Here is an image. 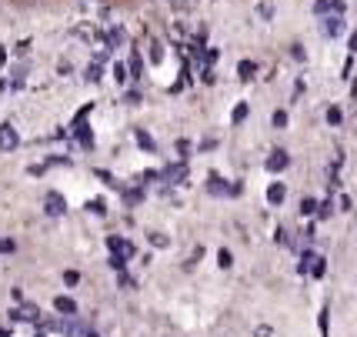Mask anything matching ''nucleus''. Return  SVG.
I'll list each match as a JSON object with an SVG mask.
<instances>
[{
    "label": "nucleus",
    "instance_id": "f257e3e1",
    "mask_svg": "<svg viewBox=\"0 0 357 337\" xmlns=\"http://www.w3.org/2000/svg\"><path fill=\"white\" fill-rule=\"evenodd\" d=\"M301 271H304V274H311V277H324L327 264H324V257H321V254H304V261H301Z\"/></svg>",
    "mask_w": 357,
    "mask_h": 337
},
{
    "label": "nucleus",
    "instance_id": "f03ea898",
    "mask_svg": "<svg viewBox=\"0 0 357 337\" xmlns=\"http://www.w3.org/2000/svg\"><path fill=\"white\" fill-rule=\"evenodd\" d=\"M17 144H20V134L14 123H0V151H14Z\"/></svg>",
    "mask_w": 357,
    "mask_h": 337
},
{
    "label": "nucleus",
    "instance_id": "7ed1b4c3",
    "mask_svg": "<svg viewBox=\"0 0 357 337\" xmlns=\"http://www.w3.org/2000/svg\"><path fill=\"white\" fill-rule=\"evenodd\" d=\"M347 3L344 0H314V14L317 17H327V14H344Z\"/></svg>",
    "mask_w": 357,
    "mask_h": 337
},
{
    "label": "nucleus",
    "instance_id": "20e7f679",
    "mask_svg": "<svg viewBox=\"0 0 357 337\" xmlns=\"http://www.w3.org/2000/svg\"><path fill=\"white\" fill-rule=\"evenodd\" d=\"M291 167V153L287 151H271V157H267V170H271V174H280V170H287Z\"/></svg>",
    "mask_w": 357,
    "mask_h": 337
},
{
    "label": "nucleus",
    "instance_id": "39448f33",
    "mask_svg": "<svg viewBox=\"0 0 357 337\" xmlns=\"http://www.w3.org/2000/svg\"><path fill=\"white\" fill-rule=\"evenodd\" d=\"M44 211L50 217H61L63 211H67V200H63V194H57V190H50L44 197Z\"/></svg>",
    "mask_w": 357,
    "mask_h": 337
},
{
    "label": "nucleus",
    "instance_id": "423d86ee",
    "mask_svg": "<svg viewBox=\"0 0 357 337\" xmlns=\"http://www.w3.org/2000/svg\"><path fill=\"white\" fill-rule=\"evenodd\" d=\"M207 190H211V194H241V184L227 187L220 174H211V177H207Z\"/></svg>",
    "mask_w": 357,
    "mask_h": 337
},
{
    "label": "nucleus",
    "instance_id": "0eeeda50",
    "mask_svg": "<svg viewBox=\"0 0 357 337\" xmlns=\"http://www.w3.org/2000/svg\"><path fill=\"white\" fill-rule=\"evenodd\" d=\"M107 247L114 250V257H134V244H127V241H121V237H107Z\"/></svg>",
    "mask_w": 357,
    "mask_h": 337
},
{
    "label": "nucleus",
    "instance_id": "6e6552de",
    "mask_svg": "<svg viewBox=\"0 0 357 337\" xmlns=\"http://www.w3.org/2000/svg\"><path fill=\"white\" fill-rule=\"evenodd\" d=\"M14 317H17V321H31V324H37V321H40V307L20 304V307L14 310Z\"/></svg>",
    "mask_w": 357,
    "mask_h": 337
},
{
    "label": "nucleus",
    "instance_id": "1a4fd4ad",
    "mask_svg": "<svg viewBox=\"0 0 357 337\" xmlns=\"http://www.w3.org/2000/svg\"><path fill=\"white\" fill-rule=\"evenodd\" d=\"M344 31V14H327L324 17V33L327 37H337Z\"/></svg>",
    "mask_w": 357,
    "mask_h": 337
},
{
    "label": "nucleus",
    "instance_id": "9d476101",
    "mask_svg": "<svg viewBox=\"0 0 357 337\" xmlns=\"http://www.w3.org/2000/svg\"><path fill=\"white\" fill-rule=\"evenodd\" d=\"M284 197H287V187H284V184H271V187H267V204H274V207H278V204H284Z\"/></svg>",
    "mask_w": 357,
    "mask_h": 337
},
{
    "label": "nucleus",
    "instance_id": "9b49d317",
    "mask_svg": "<svg viewBox=\"0 0 357 337\" xmlns=\"http://www.w3.org/2000/svg\"><path fill=\"white\" fill-rule=\"evenodd\" d=\"M164 177H167L171 184H181V181H184V177H187V164H177V167H167V170H164Z\"/></svg>",
    "mask_w": 357,
    "mask_h": 337
},
{
    "label": "nucleus",
    "instance_id": "f8f14e48",
    "mask_svg": "<svg viewBox=\"0 0 357 337\" xmlns=\"http://www.w3.org/2000/svg\"><path fill=\"white\" fill-rule=\"evenodd\" d=\"M54 307H57L61 314H67V317H74V314H77V304H74L70 297H57V301H54Z\"/></svg>",
    "mask_w": 357,
    "mask_h": 337
},
{
    "label": "nucleus",
    "instance_id": "ddd939ff",
    "mask_svg": "<svg viewBox=\"0 0 357 337\" xmlns=\"http://www.w3.org/2000/svg\"><path fill=\"white\" fill-rule=\"evenodd\" d=\"M61 331L67 337H87V331H84V327H80L77 321H67V324H61Z\"/></svg>",
    "mask_w": 357,
    "mask_h": 337
},
{
    "label": "nucleus",
    "instance_id": "4468645a",
    "mask_svg": "<svg viewBox=\"0 0 357 337\" xmlns=\"http://www.w3.org/2000/svg\"><path fill=\"white\" fill-rule=\"evenodd\" d=\"M237 70H241V80H250L257 67H254V61H241V67H237Z\"/></svg>",
    "mask_w": 357,
    "mask_h": 337
},
{
    "label": "nucleus",
    "instance_id": "2eb2a0df",
    "mask_svg": "<svg viewBox=\"0 0 357 337\" xmlns=\"http://www.w3.org/2000/svg\"><path fill=\"white\" fill-rule=\"evenodd\" d=\"M344 121V114H341V107H327V123L331 127H337V123Z\"/></svg>",
    "mask_w": 357,
    "mask_h": 337
},
{
    "label": "nucleus",
    "instance_id": "dca6fc26",
    "mask_svg": "<svg viewBox=\"0 0 357 337\" xmlns=\"http://www.w3.org/2000/svg\"><path fill=\"white\" fill-rule=\"evenodd\" d=\"M151 61H154V63L164 61V44H157V40L151 44Z\"/></svg>",
    "mask_w": 357,
    "mask_h": 337
},
{
    "label": "nucleus",
    "instance_id": "f3484780",
    "mask_svg": "<svg viewBox=\"0 0 357 337\" xmlns=\"http://www.w3.org/2000/svg\"><path fill=\"white\" fill-rule=\"evenodd\" d=\"M274 127H278V130L287 127V110H274Z\"/></svg>",
    "mask_w": 357,
    "mask_h": 337
},
{
    "label": "nucleus",
    "instance_id": "a211bd4d",
    "mask_svg": "<svg viewBox=\"0 0 357 337\" xmlns=\"http://www.w3.org/2000/svg\"><path fill=\"white\" fill-rule=\"evenodd\" d=\"M140 70H144V63H140V54H134V57H130V77H140Z\"/></svg>",
    "mask_w": 357,
    "mask_h": 337
},
{
    "label": "nucleus",
    "instance_id": "6ab92c4d",
    "mask_svg": "<svg viewBox=\"0 0 357 337\" xmlns=\"http://www.w3.org/2000/svg\"><path fill=\"white\" fill-rule=\"evenodd\" d=\"M231 117H234V123H237V121H244V117H248V104H237Z\"/></svg>",
    "mask_w": 357,
    "mask_h": 337
},
{
    "label": "nucleus",
    "instance_id": "aec40b11",
    "mask_svg": "<svg viewBox=\"0 0 357 337\" xmlns=\"http://www.w3.org/2000/svg\"><path fill=\"white\" fill-rule=\"evenodd\" d=\"M137 144H140V147H147V151H154V140L147 137L144 130H137Z\"/></svg>",
    "mask_w": 357,
    "mask_h": 337
},
{
    "label": "nucleus",
    "instance_id": "412c9836",
    "mask_svg": "<svg viewBox=\"0 0 357 337\" xmlns=\"http://www.w3.org/2000/svg\"><path fill=\"white\" fill-rule=\"evenodd\" d=\"M87 211H93V214H104V211H107V204H104V200H91V204H87Z\"/></svg>",
    "mask_w": 357,
    "mask_h": 337
},
{
    "label": "nucleus",
    "instance_id": "4be33fe9",
    "mask_svg": "<svg viewBox=\"0 0 357 337\" xmlns=\"http://www.w3.org/2000/svg\"><path fill=\"white\" fill-rule=\"evenodd\" d=\"M351 207H354V204H351V197H347V194H341V197H337V211H344V214H347Z\"/></svg>",
    "mask_w": 357,
    "mask_h": 337
},
{
    "label": "nucleus",
    "instance_id": "5701e85b",
    "mask_svg": "<svg viewBox=\"0 0 357 337\" xmlns=\"http://www.w3.org/2000/svg\"><path fill=\"white\" fill-rule=\"evenodd\" d=\"M218 264H220V267H231V250H218Z\"/></svg>",
    "mask_w": 357,
    "mask_h": 337
},
{
    "label": "nucleus",
    "instance_id": "b1692460",
    "mask_svg": "<svg viewBox=\"0 0 357 337\" xmlns=\"http://www.w3.org/2000/svg\"><path fill=\"white\" fill-rule=\"evenodd\" d=\"M151 244H154V247H167V244H171V241H167L164 234H151Z\"/></svg>",
    "mask_w": 357,
    "mask_h": 337
},
{
    "label": "nucleus",
    "instance_id": "393cba45",
    "mask_svg": "<svg viewBox=\"0 0 357 337\" xmlns=\"http://www.w3.org/2000/svg\"><path fill=\"white\" fill-rule=\"evenodd\" d=\"M301 211H304V214H317V204H314V200L307 197L304 204H301Z\"/></svg>",
    "mask_w": 357,
    "mask_h": 337
},
{
    "label": "nucleus",
    "instance_id": "a878e982",
    "mask_svg": "<svg viewBox=\"0 0 357 337\" xmlns=\"http://www.w3.org/2000/svg\"><path fill=\"white\" fill-rule=\"evenodd\" d=\"M114 77H117L121 84H124V80H127V67H124V63H117V67H114Z\"/></svg>",
    "mask_w": 357,
    "mask_h": 337
},
{
    "label": "nucleus",
    "instance_id": "bb28decb",
    "mask_svg": "<svg viewBox=\"0 0 357 337\" xmlns=\"http://www.w3.org/2000/svg\"><path fill=\"white\" fill-rule=\"evenodd\" d=\"M87 80H100V67H97V63L87 67Z\"/></svg>",
    "mask_w": 357,
    "mask_h": 337
},
{
    "label": "nucleus",
    "instance_id": "cd10ccee",
    "mask_svg": "<svg viewBox=\"0 0 357 337\" xmlns=\"http://www.w3.org/2000/svg\"><path fill=\"white\" fill-rule=\"evenodd\" d=\"M274 334V331H271V327H267V324H261V327H257V331H254V337H271Z\"/></svg>",
    "mask_w": 357,
    "mask_h": 337
},
{
    "label": "nucleus",
    "instance_id": "c85d7f7f",
    "mask_svg": "<svg viewBox=\"0 0 357 337\" xmlns=\"http://www.w3.org/2000/svg\"><path fill=\"white\" fill-rule=\"evenodd\" d=\"M257 14H261V17H271V14H274V7H271V3H261V7H257Z\"/></svg>",
    "mask_w": 357,
    "mask_h": 337
},
{
    "label": "nucleus",
    "instance_id": "c756f323",
    "mask_svg": "<svg viewBox=\"0 0 357 337\" xmlns=\"http://www.w3.org/2000/svg\"><path fill=\"white\" fill-rule=\"evenodd\" d=\"M63 280H67V284H77L80 274H77V271H67V274H63Z\"/></svg>",
    "mask_w": 357,
    "mask_h": 337
},
{
    "label": "nucleus",
    "instance_id": "7c9ffc66",
    "mask_svg": "<svg viewBox=\"0 0 357 337\" xmlns=\"http://www.w3.org/2000/svg\"><path fill=\"white\" fill-rule=\"evenodd\" d=\"M14 250V241H0V254H10Z\"/></svg>",
    "mask_w": 357,
    "mask_h": 337
},
{
    "label": "nucleus",
    "instance_id": "2f4dec72",
    "mask_svg": "<svg viewBox=\"0 0 357 337\" xmlns=\"http://www.w3.org/2000/svg\"><path fill=\"white\" fill-rule=\"evenodd\" d=\"M3 63H7V50L0 47V67H3Z\"/></svg>",
    "mask_w": 357,
    "mask_h": 337
},
{
    "label": "nucleus",
    "instance_id": "473e14b6",
    "mask_svg": "<svg viewBox=\"0 0 357 337\" xmlns=\"http://www.w3.org/2000/svg\"><path fill=\"white\" fill-rule=\"evenodd\" d=\"M351 50L357 54V33H351Z\"/></svg>",
    "mask_w": 357,
    "mask_h": 337
},
{
    "label": "nucleus",
    "instance_id": "72a5a7b5",
    "mask_svg": "<svg viewBox=\"0 0 357 337\" xmlns=\"http://www.w3.org/2000/svg\"><path fill=\"white\" fill-rule=\"evenodd\" d=\"M87 337H97V334H87Z\"/></svg>",
    "mask_w": 357,
    "mask_h": 337
},
{
    "label": "nucleus",
    "instance_id": "f704fd0d",
    "mask_svg": "<svg viewBox=\"0 0 357 337\" xmlns=\"http://www.w3.org/2000/svg\"><path fill=\"white\" fill-rule=\"evenodd\" d=\"M37 337H47V334H37Z\"/></svg>",
    "mask_w": 357,
    "mask_h": 337
}]
</instances>
